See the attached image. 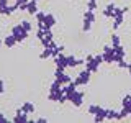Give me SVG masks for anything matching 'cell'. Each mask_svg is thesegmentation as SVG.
I'll return each instance as SVG.
<instances>
[{
	"label": "cell",
	"mask_w": 131,
	"mask_h": 123,
	"mask_svg": "<svg viewBox=\"0 0 131 123\" xmlns=\"http://www.w3.org/2000/svg\"><path fill=\"white\" fill-rule=\"evenodd\" d=\"M103 63V56H87V61H85V66H87L89 71L97 72L98 66Z\"/></svg>",
	"instance_id": "obj_1"
},
{
	"label": "cell",
	"mask_w": 131,
	"mask_h": 123,
	"mask_svg": "<svg viewBox=\"0 0 131 123\" xmlns=\"http://www.w3.org/2000/svg\"><path fill=\"white\" fill-rule=\"evenodd\" d=\"M10 31H12V35H13V36H15V38L18 39V41H25V39H26V36H28V33H30V31H28V30L23 26L21 23L13 25Z\"/></svg>",
	"instance_id": "obj_2"
},
{
	"label": "cell",
	"mask_w": 131,
	"mask_h": 123,
	"mask_svg": "<svg viewBox=\"0 0 131 123\" xmlns=\"http://www.w3.org/2000/svg\"><path fill=\"white\" fill-rule=\"evenodd\" d=\"M93 23H95V15H93V12L92 10L85 12V13H84V26H82V30H84V31H90Z\"/></svg>",
	"instance_id": "obj_3"
},
{
	"label": "cell",
	"mask_w": 131,
	"mask_h": 123,
	"mask_svg": "<svg viewBox=\"0 0 131 123\" xmlns=\"http://www.w3.org/2000/svg\"><path fill=\"white\" fill-rule=\"evenodd\" d=\"M90 76H92V71H89V69H85V71H82L77 74V77H75V85H87L89 84V80H90Z\"/></svg>",
	"instance_id": "obj_4"
},
{
	"label": "cell",
	"mask_w": 131,
	"mask_h": 123,
	"mask_svg": "<svg viewBox=\"0 0 131 123\" xmlns=\"http://www.w3.org/2000/svg\"><path fill=\"white\" fill-rule=\"evenodd\" d=\"M67 100L71 102L72 105L80 107L82 102H84V94H82V92H77V90H74V92H71V94L67 95Z\"/></svg>",
	"instance_id": "obj_5"
},
{
	"label": "cell",
	"mask_w": 131,
	"mask_h": 123,
	"mask_svg": "<svg viewBox=\"0 0 131 123\" xmlns=\"http://www.w3.org/2000/svg\"><path fill=\"white\" fill-rule=\"evenodd\" d=\"M16 43H18V39H16V38H15L13 35H8L7 38L3 39V44H5L7 48H13V46H15Z\"/></svg>",
	"instance_id": "obj_6"
},
{
	"label": "cell",
	"mask_w": 131,
	"mask_h": 123,
	"mask_svg": "<svg viewBox=\"0 0 131 123\" xmlns=\"http://www.w3.org/2000/svg\"><path fill=\"white\" fill-rule=\"evenodd\" d=\"M21 110H23L25 113H28V115H30V113H35V105H33L31 102H25V104L21 105Z\"/></svg>",
	"instance_id": "obj_7"
},
{
	"label": "cell",
	"mask_w": 131,
	"mask_h": 123,
	"mask_svg": "<svg viewBox=\"0 0 131 123\" xmlns=\"http://www.w3.org/2000/svg\"><path fill=\"white\" fill-rule=\"evenodd\" d=\"M112 44L113 46H118V44H120V38H118L116 35H112Z\"/></svg>",
	"instance_id": "obj_8"
},
{
	"label": "cell",
	"mask_w": 131,
	"mask_h": 123,
	"mask_svg": "<svg viewBox=\"0 0 131 123\" xmlns=\"http://www.w3.org/2000/svg\"><path fill=\"white\" fill-rule=\"evenodd\" d=\"M7 120H8V118H7V117H5V115H3L2 112H0V121H7Z\"/></svg>",
	"instance_id": "obj_9"
},
{
	"label": "cell",
	"mask_w": 131,
	"mask_h": 123,
	"mask_svg": "<svg viewBox=\"0 0 131 123\" xmlns=\"http://www.w3.org/2000/svg\"><path fill=\"white\" fill-rule=\"evenodd\" d=\"M3 90H5V87H3V80H0V94H3Z\"/></svg>",
	"instance_id": "obj_10"
},
{
	"label": "cell",
	"mask_w": 131,
	"mask_h": 123,
	"mask_svg": "<svg viewBox=\"0 0 131 123\" xmlns=\"http://www.w3.org/2000/svg\"><path fill=\"white\" fill-rule=\"evenodd\" d=\"M2 44H3V39H2V38H0V46H2Z\"/></svg>",
	"instance_id": "obj_11"
}]
</instances>
